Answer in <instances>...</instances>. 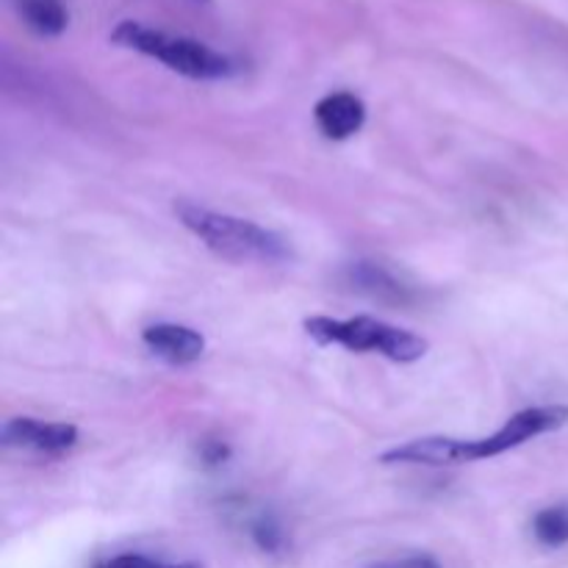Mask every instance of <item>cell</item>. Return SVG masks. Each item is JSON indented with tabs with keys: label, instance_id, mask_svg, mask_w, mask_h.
<instances>
[{
	"label": "cell",
	"instance_id": "cell-1",
	"mask_svg": "<svg viewBox=\"0 0 568 568\" xmlns=\"http://www.w3.org/2000/svg\"><path fill=\"white\" fill-rule=\"evenodd\" d=\"M568 422L566 405H538V408H525L510 416L494 436L475 438V442H460V438H416V442L394 447L383 455V464H471V460L497 458L508 449L521 447L544 433L560 430Z\"/></svg>",
	"mask_w": 568,
	"mask_h": 568
},
{
	"label": "cell",
	"instance_id": "cell-2",
	"mask_svg": "<svg viewBox=\"0 0 568 568\" xmlns=\"http://www.w3.org/2000/svg\"><path fill=\"white\" fill-rule=\"evenodd\" d=\"M175 214L186 231H192L205 247L227 261L283 264L292 258V247L286 244V239L255 225V222L242 220V216L220 214V211H211L197 203H175Z\"/></svg>",
	"mask_w": 568,
	"mask_h": 568
},
{
	"label": "cell",
	"instance_id": "cell-3",
	"mask_svg": "<svg viewBox=\"0 0 568 568\" xmlns=\"http://www.w3.org/2000/svg\"><path fill=\"white\" fill-rule=\"evenodd\" d=\"M111 42L150 55V59L161 61L172 72L192 78V81H220V78L233 75V70H236V64L225 53L197 42V39L172 37V33L133 20L120 22L111 31Z\"/></svg>",
	"mask_w": 568,
	"mask_h": 568
},
{
	"label": "cell",
	"instance_id": "cell-4",
	"mask_svg": "<svg viewBox=\"0 0 568 568\" xmlns=\"http://www.w3.org/2000/svg\"><path fill=\"white\" fill-rule=\"evenodd\" d=\"M305 331L316 344H338L349 353H377L397 364H414L425 358L427 342L416 333L403 331L388 322L372 316H353V320H331V316H311Z\"/></svg>",
	"mask_w": 568,
	"mask_h": 568
},
{
	"label": "cell",
	"instance_id": "cell-5",
	"mask_svg": "<svg viewBox=\"0 0 568 568\" xmlns=\"http://www.w3.org/2000/svg\"><path fill=\"white\" fill-rule=\"evenodd\" d=\"M6 447H20V449H33V453L55 455L67 453L70 447H75L78 430L72 425H61V422H39V419H9L0 430Z\"/></svg>",
	"mask_w": 568,
	"mask_h": 568
},
{
	"label": "cell",
	"instance_id": "cell-6",
	"mask_svg": "<svg viewBox=\"0 0 568 568\" xmlns=\"http://www.w3.org/2000/svg\"><path fill=\"white\" fill-rule=\"evenodd\" d=\"M144 344L153 355H159L161 361L172 366H186L200 361V355L205 353V338L197 331L186 325H175V322H159V325H150L142 333Z\"/></svg>",
	"mask_w": 568,
	"mask_h": 568
},
{
	"label": "cell",
	"instance_id": "cell-7",
	"mask_svg": "<svg viewBox=\"0 0 568 568\" xmlns=\"http://www.w3.org/2000/svg\"><path fill=\"white\" fill-rule=\"evenodd\" d=\"M314 120L327 139L342 142V139L355 136L364 128L366 109L353 92H333L316 103Z\"/></svg>",
	"mask_w": 568,
	"mask_h": 568
},
{
	"label": "cell",
	"instance_id": "cell-8",
	"mask_svg": "<svg viewBox=\"0 0 568 568\" xmlns=\"http://www.w3.org/2000/svg\"><path fill=\"white\" fill-rule=\"evenodd\" d=\"M347 283L355 288V292L366 294V297L377 300V303L405 305L414 300L410 286H405L397 275H392L386 266L375 264V261H358V264H349Z\"/></svg>",
	"mask_w": 568,
	"mask_h": 568
},
{
	"label": "cell",
	"instance_id": "cell-9",
	"mask_svg": "<svg viewBox=\"0 0 568 568\" xmlns=\"http://www.w3.org/2000/svg\"><path fill=\"white\" fill-rule=\"evenodd\" d=\"M17 9H20L26 26L37 31L39 37H59L70 22V14H67L61 0H17Z\"/></svg>",
	"mask_w": 568,
	"mask_h": 568
},
{
	"label": "cell",
	"instance_id": "cell-10",
	"mask_svg": "<svg viewBox=\"0 0 568 568\" xmlns=\"http://www.w3.org/2000/svg\"><path fill=\"white\" fill-rule=\"evenodd\" d=\"M532 532H536L544 547H564V544H568V505L544 508L532 519Z\"/></svg>",
	"mask_w": 568,
	"mask_h": 568
},
{
	"label": "cell",
	"instance_id": "cell-11",
	"mask_svg": "<svg viewBox=\"0 0 568 568\" xmlns=\"http://www.w3.org/2000/svg\"><path fill=\"white\" fill-rule=\"evenodd\" d=\"M253 538L264 552H277L283 547V532L281 527L275 525L272 519H258L253 525Z\"/></svg>",
	"mask_w": 568,
	"mask_h": 568
},
{
	"label": "cell",
	"instance_id": "cell-12",
	"mask_svg": "<svg viewBox=\"0 0 568 568\" xmlns=\"http://www.w3.org/2000/svg\"><path fill=\"white\" fill-rule=\"evenodd\" d=\"M100 568H170L153 558H144V555H116V558L105 560Z\"/></svg>",
	"mask_w": 568,
	"mask_h": 568
},
{
	"label": "cell",
	"instance_id": "cell-13",
	"mask_svg": "<svg viewBox=\"0 0 568 568\" xmlns=\"http://www.w3.org/2000/svg\"><path fill=\"white\" fill-rule=\"evenodd\" d=\"M372 568H442L433 558L427 555H408V558L397 560H383V564H375Z\"/></svg>",
	"mask_w": 568,
	"mask_h": 568
},
{
	"label": "cell",
	"instance_id": "cell-14",
	"mask_svg": "<svg viewBox=\"0 0 568 568\" xmlns=\"http://www.w3.org/2000/svg\"><path fill=\"white\" fill-rule=\"evenodd\" d=\"M227 449L222 447V444H209V447H205V460H209V464H222Z\"/></svg>",
	"mask_w": 568,
	"mask_h": 568
},
{
	"label": "cell",
	"instance_id": "cell-15",
	"mask_svg": "<svg viewBox=\"0 0 568 568\" xmlns=\"http://www.w3.org/2000/svg\"><path fill=\"white\" fill-rule=\"evenodd\" d=\"M170 568H197L194 564H183V566H170Z\"/></svg>",
	"mask_w": 568,
	"mask_h": 568
}]
</instances>
